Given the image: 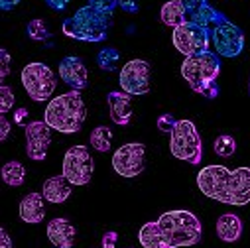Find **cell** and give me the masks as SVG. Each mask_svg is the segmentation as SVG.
<instances>
[{
  "mask_svg": "<svg viewBox=\"0 0 250 248\" xmlns=\"http://www.w3.org/2000/svg\"><path fill=\"white\" fill-rule=\"evenodd\" d=\"M197 187L209 199L242 207L250 203V167L229 169L225 165H205L197 173Z\"/></svg>",
  "mask_w": 250,
  "mask_h": 248,
  "instance_id": "6da1fadb",
  "label": "cell"
},
{
  "mask_svg": "<svg viewBox=\"0 0 250 248\" xmlns=\"http://www.w3.org/2000/svg\"><path fill=\"white\" fill-rule=\"evenodd\" d=\"M219 75H221L219 53H213L209 49L187 55L181 63V77L195 93H199L205 99H215L219 95V85H217Z\"/></svg>",
  "mask_w": 250,
  "mask_h": 248,
  "instance_id": "7a4b0ae2",
  "label": "cell"
},
{
  "mask_svg": "<svg viewBox=\"0 0 250 248\" xmlns=\"http://www.w3.org/2000/svg\"><path fill=\"white\" fill-rule=\"evenodd\" d=\"M87 108L79 91H69L59 97H53L47 103L43 120L61 134H75L83 128Z\"/></svg>",
  "mask_w": 250,
  "mask_h": 248,
  "instance_id": "3957f363",
  "label": "cell"
},
{
  "mask_svg": "<svg viewBox=\"0 0 250 248\" xmlns=\"http://www.w3.org/2000/svg\"><path fill=\"white\" fill-rule=\"evenodd\" d=\"M114 24L112 14H104L91 4L79 8L71 18L63 22V34L79 41H104Z\"/></svg>",
  "mask_w": 250,
  "mask_h": 248,
  "instance_id": "277c9868",
  "label": "cell"
},
{
  "mask_svg": "<svg viewBox=\"0 0 250 248\" xmlns=\"http://www.w3.org/2000/svg\"><path fill=\"white\" fill-rule=\"evenodd\" d=\"M156 223L167 244H171L173 248L193 246L201 240L203 234L201 221L189 211H167Z\"/></svg>",
  "mask_w": 250,
  "mask_h": 248,
  "instance_id": "5b68a950",
  "label": "cell"
},
{
  "mask_svg": "<svg viewBox=\"0 0 250 248\" xmlns=\"http://www.w3.org/2000/svg\"><path fill=\"white\" fill-rule=\"evenodd\" d=\"M169 150L171 156L183 160L191 165L201 164L203 158V140L191 120H177L169 134Z\"/></svg>",
  "mask_w": 250,
  "mask_h": 248,
  "instance_id": "8992f818",
  "label": "cell"
},
{
  "mask_svg": "<svg viewBox=\"0 0 250 248\" xmlns=\"http://www.w3.org/2000/svg\"><path fill=\"white\" fill-rule=\"evenodd\" d=\"M22 85L28 93V97L36 103H43L49 101L51 95L55 93V73L51 71V67H47L45 63H40V61H34V63H28L22 69Z\"/></svg>",
  "mask_w": 250,
  "mask_h": 248,
  "instance_id": "52a82bcc",
  "label": "cell"
},
{
  "mask_svg": "<svg viewBox=\"0 0 250 248\" xmlns=\"http://www.w3.org/2000/svg\"><path fill=\"white\" fill-rule=\"evenodd\" d=\"M173 45L179 53L187 55H193V53H201L207 51L211 45V30L197 26L193 22H185L181 26H177L171 34Z\"/></svg>",
  "mask_w": 250,
  "mask_h": 248,
  "instance_id": "ba28073f",
  "label": "cell"
},
{
  "mask_svg": "<svg viewBox=\"0 0 250 248\" xmlns=\"http://www.w3.org/2000/svg\"><path fill=\"white\" fill-rule=\"evenodd\" d=\"M211 43L219 55L236 57L244 49V34L236 24H232L227 16H223L211 28Z\"/></svg>",
  "mask_w": 250,
  "mask_h": 248,
  "instance_id": "9c48e42d",
  "label": "cell"
},
{
  "mask_svg": "<svg viewBox=\"0 0 250 248\" xmlns=\"http://www.w3.org/2000/svg\"><path fill=\"white\" fill-rule=\"evenodd\" d=\"M95 162L87 146H71L63 156V175L71 185H87L93 177Z\"/></svg>",
  "mask_w": 250,
  "mask_h": 248,
  "instance_id": "30bf717a",
  "label": "cell"
},
{
  "mask_svg": "<svg viewBox=\"0 0 250 248\" xmlns=\"http://www.w3.org/2000/svg\"><path fill=\"white\" fill-rule=\"evenodd\" d=\"M112 167L122 177H136L146 167V146L142 142H130L120 146L112 156Z\"/></svg>",
  "mask_w": 250,
  "mask_h": 248,
  "instance_id": "8fae6325",
  "label": "cell"
},
{
  "mask_svg": "<svg viewBox=\"0 0 250 248\" xmlns=\"http://www.w3.org/2000/svg\"><path fill=\"white\" fill-rule=\"evenodd\" d=\"M150 73L152 67L144 59H130L128 63L122 65L118 83L124 93L128 95H146L150 93Z\"/></svg>",
  "mask_w": 250,
  "mask_h": 248,
  "instance_id": "7c38bea8",
  "label": "cell"
},
{
  "mask_svg": "<svg viewBox=\"0 0 250 248\" xmlns=\"http://www.w3.org/2000/svg\"><path fill=\"white\" fill-rule=\"evenodd\" d=\"M51 126L45 120H34L24 126L26 134V154L30 160L42 162L47 156L49 144H51Z\"/></svg>",
  "mask_w": 250,
  "mask_h": 248,
  "instance_id": "4fadbf2b",
  "label": "cell"
},
{
  "mask_svg": "<svg viewBox=\"0 0 250 248\" xmlns=\"http://www.w3.org/2000/svg\"><path fill=\"white\" fill-rule=\"evenodd\" d=\"M181 4L187 12V20L197 24V26H203V28H213L225 14L217 12L207 0H181Z\"/></svg>",
  "mask_w": 250,
  "mask_h": 248,
  "instance_id": "5bb4252c",
  "label": "cell"
},
{
  "mask_svg": "<svg viewBox=\"0 0 250 248\" xmlns=\"http://www.w3.org/2000/svg\"><path fill=\"white\" fill-rule=\"evenodd\" d=\"M59 77L67 87H71V91H81L87 85L89 73H87L85 63L79 57L69 55L59 63Z\"/></svg>",
  "mask_w": 250,
  "mask_h": 248,
  "instance_id": "9a60e30c",
  "label": "cell"
},
{
  "mask_svg": "<svg viewBox=\"0 0 250 248\" xmlns=\"http://www.w3.org/2000/svg\"><path fill=\"white\" fill-rule=\"evenodd\" d=\"M106 103H108V114L110 120L120 126H126L132 120V95L124 93V91H112L106 95Z\"/></svg>",
  "mask_w": 250,
  "mask_h": 248,
  "instance_id": "2e32d148",
  "label": "cell"
},
{
  "mask_svg": "<svg viewBox=\"0 0 250 248\" xmlns=\"http://www.w3.org/2000/svg\"><path fill=\"white\" fill-rule=\"evenodd\" d=\"M45 234H47L49 242L55 248H73L75 236H77V228L67 219H51L47 223Z\"/></svg>",
  "mask_w": 250,
  "mask_h": 248,
  "instance_id": "e0dca14e",
  "label": "cell"
},
{
  "mask_svg": "<svg viewBox=\"0 0 250 248\" xmlns=\"http://www.w3.org/2000/svg\"><path fill=\"white\" fill-rule=\"evenodd\" d=\"M42 195L45 197L47 203H65L71 195V181L61 173V175H53L49 179L43 181L42 185Z\"/></svg>",
  "mask_w": 250,
  "mask_h": 248,
  "instance_id": "ac0fdd59",
  "label": "cell"
},
{
  "mask_svg": "<svg viewBox=\"0 0 250 248\" xmlns=\"http://www.w3.org/2000/svg\"><path fill=\"white\" fill-rule=\"evenodd\" d=\"M45 217V197L42 193H28L20 203V219L28 225H38Z\"/></svg>",
  "mask_w": 250,
  "mask_h": 248,
  "instance_id": "d6986e66",
  "label": "cell"
},
{
  "mask_svg": "<svg viewBox=\"0 0 250 248\" xmlns=\"http://www.w3.org/2000/svg\"><path fill=\"white\" fill-rule=\"evenodd\" d=\"M242 234V221L234 213H225L217 219V236L223 242H236Z\"/></svg>",
  "mask_w": 250,
  "mask_h": 248,
  "instance_id": "ffe728a7",
  "label": "cell"
},
{
  "mask_svg": "<svg viewBox=\"0 0 250 248\" xmlns=\"http://www.w3.org/2000/svg\"><path fill=\"white\" fill-rule=\"evenodd\" d=\"M160 18L171 30H175L177 26H181L185 22H189L187 20V12H185V8L181 4V0H169V2H166L162 6V10H160Z\"/></svg>",
  "mask_w": 250,
  "mask_h": 248,
  "instance_id": "44dd1931",
  "label": "cell"
},
{
  "mask_svg": "<svg viewBox=\"0 0 250 248\" xmlns=\"http://www.w3.org/2000/svg\"><path fill=\"white\" fill-rule=\"evenodd\" d=\"M138 240H140V244L144 248H173L164 238L158 223H146V225H142V228L138 230Z\"/></svg>",
  "mask_w": 250,
  "mask_h": 248,
  "instance_id": "7402d4cb",
  "label": "cell"
},
{
  "mask_svg": "<svg viewBox=\"0 0 250 248\" xmlns=\"http://www.w3.org/2000/svg\"><path fill=\"white\" fill-rule=\"evenodd\" d=\"M0 175H2L4 183L10 185V187H20L26 179V167L20 162H8L0 169Z\"/></svg>",
  "mask_w": 250,
  "mask_h": 248,
  "instance_id": "603a6c76",
  "label": "cell"
},
{
  "mask_svg": "<svg viewBox=\"0 0 250 248\" xmlns=\"http://www.w3.org/2000/svg\"><path fill=\"white\" fill-rule=\"evenodd\" d=\"M89 140H91V146L97 152H108L110 146H112V130L108 126H97L91 132Z\"/></svg>",
  "mask_w": 250,
  "mask_h": 248,
  "instance_id": "cb8c5ba5",
  "label": "cell"
},
{
  "mask_svg": "<svg viewBox=\"0 0 250 248\" xmlns=\"http://www.w3.org/2000/svg\"><path fill=\"white\" fill-rule=\"evenodd\" d=\"M118 61H120V53L114 47H103L97 55V65L103 71H116Z\"/></svg>",
  "mask_w": 250,
  "mask_h": 248,
  "instance_id": "d4e9b609",
  "label": "cell"
},
{
  "mask_svg": "<svg viewBox=\"0 0 250 248\" xmlns=\"http://www.w3.org/2000/svg\"><path fill=\"white\" fill-rule=\"evenodd\" d=\"M213 148H215V152H217L221 158H230V156L236 152V140H234L232 136H229V134H223V136H219V138L215 140Z\"/></svg>",
  "mask_w": 250,
  "mask_h": 248,
  "instance_id": "484cf974",
  "label": "cell"
},
{
  "mask_svg": "<svg viewBox=\"0 0 250 248\" xmlns=\"http://www.w3.org/2000/svg\"><path fill=\"white\" fill-rule=\"evenodd\" d=\"M26 32H28V36H30L32 40H36V41H42V40H47V38H49V30H47L45 22H43V20H38V18L32 20V22H28Z\"/></svg>",
  "mask_w": 250,
  "mask_h": 248,
  "instance_id": "4316f807",
  "label": "cell"
},
{
  "mask_svg": "<svg viewBox=\"0 0 250 248\" xmlns=\"http://www.w3.org/2000/svg\"><path fill=\"white\" fill-rule=\"evenodd\" d=\"M14 91H12V87H8V85H2L0 87V112L2 114H6L8 110H12V106H14Z\"/></svg>",
  "mask_w": 250,
  "mask_h": 248,
  "instance_id": "83f0119b",
  "label": "cell"
},
{
  "mask_svg": "<svg viewBox=\"0 0 250 248\" xmlns=\"http://www.w3.org/2000/svg\"><path fill=\"white\" fill-rule=\"evenodd\" d=\"M89 4L104 14H114L116 6H118V0H89Z\"/></svg>",
  "mask_w": 250,
  "mask_h": 248,
  "instance_id": "f1b7e54d",
  "label": "cell"
},
{
  "mask_svg": "<svg viewBox=\"0 0 250 248\" xmlns=\"http://www.w3.org/2000/svg\"><path fill=\"white\" fill-rule=\"evenodd\" d=\"M0 59H2V67H0V81H4L10 75V65H12V57H10V53L4 47L0 49Z\"/></svg>",
  "mask_w": 250,
  "mask_h": 248,
  "instance_id": "f546056e",
  "label": "cell"
},
{
  "mask_svg": "<svg viewBox=\"0 0 250 248\" xmlns=\"http://www.w3.org/2000/svg\"><path fill=\"white\" fill-rule=\"evenodd\" d=\"M175 118L171 116V114H162L160 118H158V128L162 130V132H167V134H171V130H173V126H175Z\"/></svg>",
  "mask_w": 250,
  "mask_h": 248,
  "instance_id": "4dcf8cb0",
  "label": "cell"
},
{
  "mask_svg": "<svg viewBox=\"0 0 250 248\" xmlns=\"http://www.w3.org/2000/svg\"><path fill=\"white\" fill-rule=\"evenodd\" d=\"M118 6H120L124 12H130V14L138 12V8H140L138 0H118Z\"/></svg>",
  "mask_w": 250,
  "mask_h": 248,
  "instance_id": "1f68e13d",
  "label": "cell"
},
{
  "mask_svg": "<svg viewBox=\"0 0 250 248\" xmlns=\"http://www.w3.org/2000/svg\"><path fill=\"white\" fill-rule=\"evenodd\" d=\"M8 132H10V120L2 114V118H0V140H6L8 138Z\"/></svg>",
  "mask_w": 250,
  "mask_h": 248,
  "instance_id": "d6a6232c",
  "label": "cell"
},
{
  "mask_svg": "<svg viewBox=\"0 0 250 248\" xmlns=\"http://www.w3.org/2000/svg\"><path fill=\"white\" fill-rule=\"evenodd\" d=\"M71 2V0H45V4L51 8V10H65L67 8V4Z\"/></svg>",
  "mask_w": 250,
  "mask_h": 248,
  "instance_id": "836d02e7",
  "label": "cell"
},
{
  "mask_svg": "<svg viewBox=\"0 0 250 248\" xmlns=\"http://www.w3.org/2000/svg\"><path fill=\"white\" fill-rule=\"evenodd\" d=\"M0 248H14L12 238H10V234H8V230H6V228L0 230Z\"/></svg>",
  "mask_w": 250,
  "mask_h": 248,
  "instance_id": "e575fe53",
  "label": "cell"
},
{
  "mask_svg": "<svg viewBox=\"0 0 250 248\" xmlns=\"http://www.w3.org/2000/svg\"><path fill=\"white\" fill-rule=\"evenodd\" d=\"M114 242H116V232H108V234L103 238V246H104V248H114Z\"/></svg>",
  "mask_w": 250,
  "mask_h": 248,
  "instance_id": "d590c367",
  "label": "cell"
},
{
  "mask_svg": "<svg viewBox=\"0 0 250 248\" xmlns=\"http://www.w3.org/2000/svg\"><path fill=\"white\" fill-rule=\"evenodd\" d=\"M20 4V0H0V8L2 10H12Z\"/></svg>",
  "mask_w": 250,
  "mask_h": 248,
  "instance_id": "8d00e7d4",
  "label": "cell"
},
{
  "mask_svg": "<svg viewBox=\"0 0 250 248\" xmlns=\"http://www.w3.org/2000/svg\"><path fill=\"white\" fill-rule=\"evenodd\" d=\"M26 114H28V108H22V110L16 114V122H18V124H22V120H24V116H26Z\"/></svg>",
  "mask_w": 250,
  "mask_h": 248,
  "instance_id": "74e56055",
  "label": "cell"
},
{
  "mask_svg": "<svg viewBox=\"0 0 250 248\" xmlns=\"http://www.w3.org/2000/svg\"><path fill=\"white\" fill-rule=\"evenodd\" d=\"M248 91H250V81H248Z\"/></svg>",
  "mask_w": 250,
  "mask_h": 248,
  "instance_id": "f35d334b",
  "label": "cell"
}]
</instances>
